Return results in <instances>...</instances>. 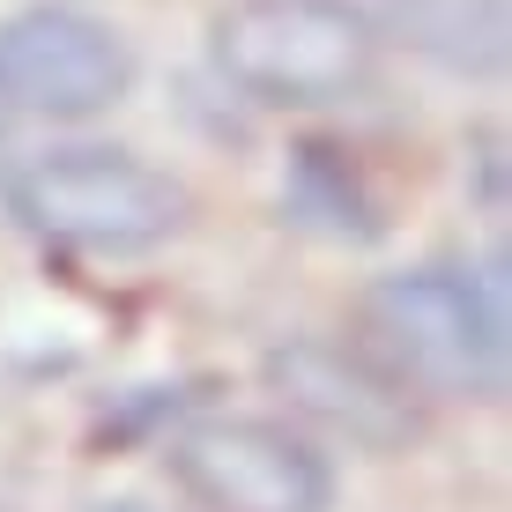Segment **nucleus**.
Returning <instances> with one entry per match:
<instances>
[{
    "mask_svg": "<svg viewBox=\"0 0 512 512\" xmlns=\"http://www.w3.org/2000/svg\"><path fill=\"white\" fill-rule=\"evenodd\" d=\"M357 349L416 401H498L512 379L505 297L468 268H401L364 282Z\"/></svg>",
    "mask_w": 512,
    "mask_h": 512,
    "instance_id": "obj_1",
    "label": "nucleus"
},
{
    "mask_svg": "<svg viewBox=\"0 0 512 512\" xmlns=\"http://www.w3.org/2000/svg\"><path fill=\"white\" fill-rule=\"evenodd\" d=\"M379 45V23L357 0H223L208 23L216 75L268 112H327L364 97Z\"/></svg>",
    "mask_w": 512,
    "mask_h": 512,
    "instance_id": "obj_2",
    "label": "nucleus"
},
{
    "mask_svg": "<svg viewBox=\"0 0 512 512\" xmlns=\"http://www.w3.org/2000/svg\"><path fill=\"white\" fill-rule=\"evenodd\" d=\"M0 201L30 238L97 253V260L156 253L186 223L179 179H164L134 149H104V141H75V149H45L30 164H15Z\"/></svg>",
    "mask_w": 512,
    "mask_h": 512,
    "instance_id": "obj_3",
    "label": "nucleus"
},
{
    "mask_svg": "<svg viewBox=\"0 0 512 512\" xmlns=\"http://www.w3.org/2000/svg\"><path fill=\"white\" fill-rule=\"evenodd\" d=\"M193 512H327L334 461L282 416H201L164 453Z\"/></svg>",
    "mask_w": 512,
    "mask_h": 512,
    "instance_id": "obj_4",
    "label": "nucleus"
},
{
    "mask_svg": "<svg viewBox=\"0 0 512 512\" xmlns=\"http://www.w3.org/2000/svg\"><path fill=\"white\" fill-rule=\"evenodd\" d=\"M134 52L82 8H23L0 23V104L30 119H97L127 97Z\"/></svg>",
    "mask_w": 512,
    "mask_h": 512,
    "instance_id": "obj_5",
    "label": "nucleus"
},
{
    "mask_svg": "<svg viewBox=\"0 0 512 512\" xmlns=\"http://www.w3.org/2000/svg\"><path fill=\"white\" fill-rule=\"evenodd\" d=\"M268 394H282V409L312 431L342 438L357 453H401L423 438V401L401 379H386L357 342L334 334H282L260 357Z\"/></svg>",
    "mask_w": 512,
    "mask_h": 512,
    "instance_id": "obj_6",
    "label": "nucleus"
},
{
    "mask_svg": "<svg viewBox=\"0 0 512 512\" xmlns=\"http://www.w3.org/2000/svg\"><path fill=\"white\" fill-rule=\"evenodd\" d=\"M394 38L446 75L490 82L512 60V15L505 0H394Z\"/></svg>",
    "mask_w": 512,
    "mask_h": 512,
    "instance_id": "obj_7",
    "label": "nucleus"
},
{
    "mask_svg": "<svg viewBox=\"0 0 512 512\" xmlns=\"http://www.w3.org/2000/svg\"><path fill=\"white\" fill-rule=\"evenodd\" d=\"M290 216L312 223V231H327V238H379L372 193H364V179L327 149V141L297 149V164H290Z\"/></svg>",
    "mask_w": 512,
    "mask_h": 512,
    "instance_id": "obj_8",
    "label": "nucleus"
},
{
    "mask_svg": "<svg viewBox=\"0 0 512 512\" xmlns=\"http://www.w3.org/2000/svg\"><path fill=\"white\" fill-rule=\"evenodd\" d=\"M90 512H156V505H149V498H97Z\"/></svg>",
    "mask_w": 512,
    "mask_h": 512,
    "instance_id": "obj_9",
    "label": "nucleus"
},
{
    "mask_svg": "<svg viewBox=\"0 0 512 512\" xmlns=\"http://www.w3.org/2000/svg\"><path fill=\"white\" fill-rule=\"evenodd\" d=\"M0 512H15V498H8V490H0Z\"/></svg>",
    "mask_w": 512,
    "mask_h": 512,
    "instance_id": "obj_10",
    "label": "nucleus"
}]
</instances>
